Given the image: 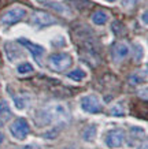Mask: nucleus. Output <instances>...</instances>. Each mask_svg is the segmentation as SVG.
Returning a JSON list of instances; mask_svg holds the SVG:
<instances>
[{
	"mask_svg": "<svg viewBox=\"0 0 148 149\" xmlns=\"http://www.w3.org/2000/svg\"><path fill=\"white\" fill-rule=\"evenodd\" d=\"M40 120H37L39 126H47V125H56V123H66L69 120V111L66 107H63L60 104L51 105L48 108L41 111L39 115Z\"/></svg>",
	"mask_w": 148,
	"mask_h": 149,
	"instance_id": "f257e3e1",
	"label": "nucleus"
},
{
	"mask_svg": "<svg viewBox=\"0 0 148 149\" xmlns=\"http://www.w3.org/2000/svg\"><path fill=\"white\" fill-rule=\"evenodd\" d=\"M73 63V58L69 54H54L48 58V66L51 70L62 72L67 70Z\"/></svg>",
	"mask_w": 148,
	"mask_h": 149,
	"instance_id": "f03ea898",
	"label": "nucleus"
},
{
	"mask_svg": "<svg viewBox=\"0 0 148 149\" xmlns=\"http://www.w3.org/2000/svg\"><path fill=\"white\" fill-rule=\"evenodd\" d=\"M26 8H23V7H13V8H10L8 11H6L3 14V17L0 19V22L3 23V25H14V23L19 22V21H22L25 17H26Z\"/></svg>",
	"mask_w": 148,
	"mask_h": 149,
	"instance_id": "7ed1b4c3",
	"label": "nucleus"
},
{
	"mask_svg": "<svg viewBox=\"0 0 148 149\" xmlns=\"http://www.w3.org/2000/svg\"><path fill=\"white\" fill-rule=\"evenodd\" d=\"M10 131H11L13 137H15L17 140H25L30 131V126L26 119L18 118L10 125Z\"/></svg>",
	"mask_w": 148,
	"mask_h": 149,
	"instance_id": "20e7f679",
	"label": "nucleus"
},
{
	"mask_svg": "<svg viewBox=\"0 0 148 149\" xmlns=\"http://www.w3.org/2000/svg\"><path fill=\"white\" fill-rule=\"evenodd\" d=\"M81 108L84 109L85 112L99 113L102 112V109H103V104H102V101H100L97 96L88 95L81 99Z\"/></svg>",
	"mask_w": 148,
	"mask_h": 149,
	"instance_id": "39448f33",
	"label": "nucleus"
},
{
	"mask_svg": "<svg viewBox=\"0 0 148 149\" xmlns=\"http://www.w3.org/2000/svg\"><path fill=\"white\" fill-rule=\"evenodd\" d=\"M58 21L51 15V14L43 13V11H36V13L32 14V18H30V23H33L34 26L37 27H45L49 26V25H54Z\"/></svg>",
	"mask_w": 148,
	"mask_h": 149,
	"instance_id": "423d86ee",
	"label": "nucleus"
},
{
	"mask_svg": "<svg viewBox=\"0 0 148 149\" xmlns=\"http://www.w3.org/2000/svg\"><path fill=\"white\" fill-rule=\"evenodd\" d=\"M123 141H125V133L122 130H119V129H114V130H110L107 133L106 144H107L108 148H111V149L121 148Z\"/></svg>",
	"mask_w": 148,
	"mask_h": 149,
	"instance_id": "0eeeda50",
	"label": "nucleus"
},
{
	"mask_svg": "<svg viewBox=\"0 0 148 149\" xmlns=\"http://www.w3.org/2000/svg\"><path fill=\"white\" fill-rule=\"evenodd\" d=\"M18 42L21 44V45L25 47V48H26V49L29 51V52H30L33 56H34V59H36L37 62H40V58L45 54V49L43 48V47L39 45V44L32 42V41H29L27 38H19Z\"/></svg>",
	"mask_w": 148,
	"mask_h": 149,
	"instance_id": "6e6552de",
	"label": "nucleus"
},
{
	"mask_svg": "<svg viewBox=\"0 0 148 149\" xmlns=\"http://www.w3.org/2000/svg\"><path fill=\"white\" fill-rule=\"evenodd\" d=\"M129 55V47L125 42H117L112 47V59L114 62H122L123 59Z\"/></svg>",
	"mask_w": 148,
	"mask_h": 149,
	"instance_id": "1a4fd4ad",
	"label": "nucleus"
},
{
	"mask_svg": "<svg viewBox=\"0 0 148 149\" xmlns=\"http://www.w3.org/2000/svg\"><path fill=\"white\" fill-rule=\"evenodd\" d=\"M11 116H13V112H11L7 101L6 100H0V119L3 122H7V120L11 119Z\"/></svg>",
	"mask_w": 148,
	"mask_h": 149,
	"instance_id": "9d476101",
	"label": "nucleus"
},
{
	"mask_svg": "<svg viewBox=\"0 0 148 149\" xmlns=\"http://www.w3.org/2000/svg\"><path fill=\"white\" fill-rule=\"evenodd\" d=\"M107 19H108V15L103 10H97V11H95V13L92 14V22H93L95 25H97V26L104 25V23L107 22Z\"/></svg>",
	"mask_w": 148,
	"mask_h": 149,
	"instance_id": "9b49d317",
	"label": "nucleus"
},
{
	"mask_svg": "<svg viewBox=\"0 0 148 149\" xmlns=\"http://www.w3.org/2000/svg\"><path fill=\"white\" fill-rule=\"evenodd\" d=\"M96 133H97V129L96 126L90 125V126H86L82 131V140L84 141H93L95 137H96Z\"/></svg>",
	"mask_w": 148,
	"mask_h": 149,
	"instance_id": "f8f14e48",
	"label": "nucleus"
},
{
	"mask_svg": "<svg viewBox=\"0 0 148 149\" xmlns=\"http://www.w3.org/2000/svg\"><path fill=\"white\" fill-rule=\"evenodd\" d=\"M145 79H147V71L143 70V72L137 71V72H135L133 75H130L129 81H130V84H133V85H139L141 82H145Z\"/></svg>",
	"mask_w": 148,
	"mask_h": 149,
	"instance_id": "ddd939ff",
	"label": "nucleus"
},
{
	"mask_svg": "<svg viewBox=\"0 0 148 149\" xmlns=\"http://www.w3.org/2000/svg\"><path fill=\"white\" fill-rule=\"evenodd\" d=\"M67 77L73 81H81V79H84L86 77V74L84 70H81V68H76V70H73L67 74Z\"/></svg>",
	"mask_w": 148,
	"mask_h": 149,
	"instance_id": "4468645a",
	"label": "nucleus"
},
{
	"mask_svg": "<svg viewBox=\"0 0 148 149\" xmlns=\"http://www.w3.org/2000/svg\"><path fill=\"white\" fill-rule=\"evenodd\" d=\"M17 71H18L19 74H27V72H32V71H33V66H32L30 63L25 62V63L19 64L18 68H17Z\"/></svg>",
	"mask_w": 148,
	"mask_h": 149,
	"instance_id": "2eb2a0df",
	"label": "nucleus"
},
{
	"mask_svg": "<svg viewBox=\"0 0 148 149\" xmlns=\"http://www.w3.org/2000/svg\"><path fill=\"white\" fill-rule=\"evenodd\" d=\"M47 6L48 7H51V8H55L56 11H59V13H62V14H65V13H70V10L66 7V6H63V4H59V3H47Z\"/></svg>",
	"mask_w": 148,
	"mask_h": 149,
	"instance_id": "dca6fc26",
	"label": "nucleus"
},
{
	"mask_svg": "<svg viewBox=\"0 0 148 149\" xmlns=\"http://www.w3.org/2000/svg\"><path fill=\"white\" fill-rule=\"evenodd\" d=\"M140 0H121L122 6L125 7V8H133L135 6L139 4Z\"/></svg>",
	"mask_w": 148,
	"mask_h": 149,
	"instance_id": "f3484780",
	"label": "nucleus"
},
{
	"mask_svg": "<svg viewBox=\"0 0 148 149\" xmlns=\"http://www.w3.org/2000/svg\"><path fill=\"white\" fill-rule=\"evenodd\" d=\"M14 101H15V105H17L18 109H23L26 107V101L22 97H14Z\"/></svg>",
	"mask_w": 148,
	"mask_h": 149,
	"instance_id": "a211bd4d",
	"label": "nucleus"
},
{
	"mask_svg": "<svg viewBox=\"0 0 148 149\" xmlns=\"http://www.w3.org/2000/svg\"><path fill=\"white\" fill-rule=\"evenodd\" d=\"M111 113H112V115H115V116H123V113H125V112H123V108H122L121 105H119V104H117V105L111 109Z\"/></svg>",
	"mask_w": 148,
	"mask_h": 149,
	"instance_id": "6ab92c4d",
	"label": "nucleus"
},
{
	"mask_svg": "<svg viewBox=\"0 0 148 149\" xmlns=\"http://www.w3.org/2000/svg\"><path fill=\"white\" fill-rule=\"evenodd\" d=\"M136 60H140V59L143 58V48L140 45H136Z\"/></svg>",
	"mask_w": 148,
	"mask_h": 149,
	"instance_id": "aec40b11",
	"label": "nucleus"
},
{
	"mask_svg": "<svg viewBox=\"0 0 148 149\" xmlns=\"http://www.w3.org/2000/svg\"><path fill=\"white\" fill-rule=\"evenodd\" d=\"M3 141H4V134H3V131L0 129V145L3 144Z\"/></svg>",
	"mask_w": 148,
	"mask_h": 149,
	"instance_id": "412c9836",
	"label": "nucleus"
},
{
	"mask_svg": "<svg viewBox=\"0 0 148 149\" xmlns=\"http://www.w3.org/2000/svg\"><path fill=\"white\" fill-rule=\"evenodd\" d=\"M14 149H33V146L27 145V146H22V148H14Z\"/></svg>",
	"mask_w": 148,
	"mask_h": 149,
	"instance_id": "4be33fe9",
	"label": "nucleus"
},
{
	"mask_svg": "<svg viewBox=\"0 0 148 149\" xmlns=\"http://www.w3.org/2000/svg\"><path fill=\"white\" fill-rule=\"evenodd\" d=\"M144 23H147V13H144Z\"/></svg>",
	"mask_w": 148,
	"mask_h": 149,
	"instance_id": "5701e85b",
	"label": "nucleus"
},
{
	"mask_svg": "<svg viewBox=\"0 0 148 149\" xmlns=\"http://www.w3.org/2000/svg\"><path fill=\"white\" fill-rule=\"evenodd\" d=\"M107 1H110V3H112V1H115V0H107Z\"/></svg>",
	"mask_w": 148,
	"mask_h": 149,
	"instance_id": "b1692460",
	"label": "nucleus"
}]
</instances>
